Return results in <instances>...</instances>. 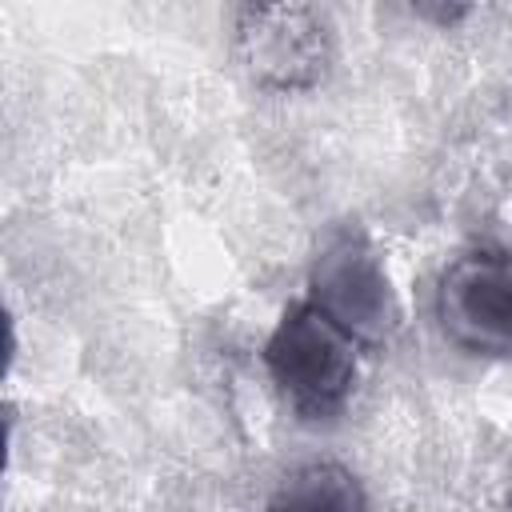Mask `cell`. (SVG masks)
<instances>
[{
	"label": "cell",
	"mask_w": 512,
	"mask_h": 512,
	"mask_svg": "<svg viewBox=\"0 0 512 512\" xmlns=\"http://www.w3.org/2000/svg\"><path fill=\"white\" fill-rule=\"evenodd\" d=\"M356 340L340 332L308 300L292 304L264 344V364L276 392L304 416L324 420L344 408L356 388Z\"/></svg>",
	"instance_id": "1"
},
{
	"label": "cell",
	"mask_w": 512,
	"mask_h": 512,
	"mask_svg": "<svg viewBox=\"0 0 512 512\" xmlns=\"http://www.w3.org/2000/svg\"><path fill=\"white\" fill-rule=\"evenodd\" d=\"M308 304L364 348L392 340L404 320L388 268L360 228L324 236L308 268Z\"/></svg>",
	"instance_id": "2"
},
{
	"label": "cell",
	"mask_w": 512,
	"mask_h": 512,
	"mask_svg": "<svg viewBox=\"0 0 512 512\" xmlns=\"http://www.w3.org/2000/svg\"><path fill=\"white\" fill-rule=\"evenodd\" d=\"M236 60L260 88L300 92L328 76L336 36L320 8L248 4L236 16Z\"/></svg>",
	"instance_id": "3"
},
{
	"label": "cell",
	"mask_w": 512,
	"mask_h": 512,
	"mask_svg": "<svg viewBox=\"0 0 512 512\" xmlns=\"http://www.w3.org/2000/svg\"><path fill=\"white\" fill-rule=\"evenodd\" d=\"M436 320L472 356H512V256H456L436 284Z\"/></svg>",
	"instance_id": "4"
},
{
	"label": "cell",
	"mask_w": 512,
	"mask_h": 512,
	"mask_svg": "<svg viewBox=\"0 0 512 512\" xmlns=\"http://www.w3.org/2000/svg\"><path fill=\"white\" fill-rule=\"evenodd\" d=\"M268 512H368L364 484L352 468L312 460L292 468L268 496Z\"/></svg>",
	"instance_id": "5"
},
{
	"label": "cell",
	"mask_w": 512,
	"mask_h": 512,
	"mask_svg": "<svg viewBox=\"0 0 512 512\" xmlns=\"http://www.w3.org/2000/svg\"><path fill=\"white\" fill-rule=\"evenodd\" d=\"M500 512H512V480H508V488H504V500H500Z\"/></svg>",
	"instance_id": "6"
}]
</instances>
